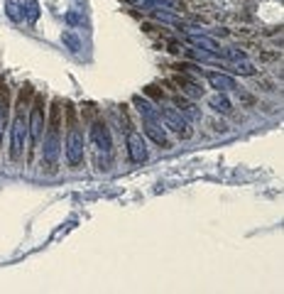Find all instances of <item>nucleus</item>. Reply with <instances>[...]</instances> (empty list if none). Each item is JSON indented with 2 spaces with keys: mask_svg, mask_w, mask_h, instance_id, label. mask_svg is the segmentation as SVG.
I'll return each instance as SVG.
<instances>
[{
  "mask_svg": "<svg viewBox=\"0 0 284 294\" xmlns=\"http://www.w3.org/2000/svg\"><path fill=\"white\" fill-rule=\"evenodd\" d=\"M132 103L137 105L140 115L145 118V120H150V123H162V120H160V110H157V108H155V105H152L147 98H142V96H135V98H132Z\"/></svg>",
  "mask_w": 284,
  "mask_h": 294,
  "instance_id": "nucleus-8",
  "label": "nucleus"
},
{
  "mask_svg": "<svg viewBox=\"0 0 284 294\" xmlns=\"http://www.w3.org/2000/svg\"><path fill=\"white\" fill-rule=\"evenodd\" d=\"M208 105H211L216 113H230V101H228L223 93H218V96H211V98H208Z\"/></svg>",
  "mask_w": 284,
  "mask_h": 294,
  "instance_id": "nucleus-13",
  "label": "nucleus"
},
{
  "mask_svg": "<svg viewBox=\"0 0 284 294\" xmlns=\"http://www.w3.org/2000/svg\"><path fill=\"white\" fill-rule=\"evenodd\" d=\"M127 150H130L132 162H137V165L147 162V145L140 132H127Z\"/></svg>",
  "mask_w": 284,
  "mask_h": 294,
  "instance_id": "nucleus-5",
  "label": "nucleus"
},
{
  "mask_svg": "<svg viewBox=\"0 0 284 294\" xmlns=\"http://www.w3.org/2000/svg\"><path fill=\"white\" fill-rule=\"evenodd\" d=\"M235 71H240V74H245V76H252L255 74V66L252 64H247L245 59H243V64H238V69Z\"/></svg>",
  "mask_w": 284,
  "mask_h": 294,
  "instance_id": "nucleus-22",
  "label": "nucleus"
},
{
  "mask_svg": "<svg viewBox=\"0 0 284 294\" xmlns=\"http://www.w3.org/2000/svg\"><path fill=\"white\" fill-rule=\"evenodd\" d=\"M66 162L71 167H79L83 162V135L79 127H71L66 135Z\"/></svg>",
  "mask_w": 284,
  "mask_h": 294,
  "instance_id": "nucleus-1",
  "label": "nucleus"
},
{
  "mask_svg": "<svg viewBox=\"0 0 284 294\" xmlns=\"http://www.w3.org/2000/svg\"><path fill=\"white\" fill-rule=\"evenodd\" d=\"M91 140H93V145L98 147V152H103L105 157H110L113 142H110V132H108V127H105L103 123H96V125L91 127Z\"/></svg>",
  "mask_w": 284,
  "mask_h": 294,
  "instance_id": "nucleus-6",
  "label": "nucleus"
},
{
  "mask_svg": "<svg viewBox=\"0 0 284 294\" xmlns=\"http://www.w3.org/2000/svg\"><path fill=\"white\" fill-rule=\"evenodd\" d=\"M61 42H64V44H66L74 54H79V52H81V40H79L74 32H69V30H66V32H61Z\"/></svg>",
  "mask_w": 284,
  "mask_h": 294,
  "instance_id": "nucleus-14",
  "label": "nucleus"
},
{
  "mask_svg": "<svg viewBox=\"0 0 284 294\" xmlns=\"http://www.w3.org/2000/svg\"><path fill=\"white\" fill-rule=\"evenodd\" d=\"M66 22H69L71 27H76V25H81L83 20H81V15H79V13H74V10H69V13H66Z\"/></svg>",
  "mask_w": 284,
  "mask_h": 294,
  "instance_id": "nucleus-21",
  "label": "nucleus"
},
{
  "mask_svg": "<svg viewBox=\"0 0 284 294\" xmlns=\"http://www.w3.org/2000/svg\"><path fill=\"white\" fill-rule=\"evenodd\" d=\"M162 127V123H150V120H145V132L157 142V145H162V147H167L169 145V140H167V135H164V130H160Z\"/></svg>",
  "mask_w": 284,
  "mask_h": 294,
  "instance_id": "nucleus-11",
  "label": "nucleus"
},
{
  "mask_svg": "<svg viewBox=\"0 0 284 294\" xmlns=\"http://www.w3.org/2000/svg\"><path fill=\"white\" fill-rule=\"evenodd\" d=\"M5 118H8V93L3 96V91H0V137H3V127H5Z\"/></svg>",
  "mask_w": 284,
  "mask_h": 294,
  "instance_id": "nucleus-17",
  "label": "nucleus"
},
{
  "mask_svg": "<svg viewBox=\"0 0 284 294\" xmlns=\"http://www.w3.org/2000/svg\"><path fill=\"white\" fill-rule=\"evenodd\" d=\"M59 147H61V140H59V130H57V120L52 123L47 137H44V155H42V162L47 167H54L57 160H59Z\"/></svg>",
  "mask_w": 284,
  "mask_h": 294,
  "instance_id": "nucleus-2",
  "label": "nucleus"
},
{
  "mask_svg": "<svg viewBox=\"0 0 284 294\" xmlns=\"http://www.w3.org/2000/svg\"><path fill=\"white\" fill-rule=\"evenodd\" d=\"M142 8H167V10H177V5L172 0H142Z\"/></svg>",
  "mask_w": 284,
  "mask_h": 294,
  "instance_id": "nucleus-16",
  "label": "nucleus"
},
{
  "mask_svg": "<svg viewBox=\"0 0 284 294\" xmlns=\"http://www.w3.org/2000/svg\"><path fill=\"white\" fill-rule=\"evenodd\" d=\"M179 113H184L189 120H199L201 118V110L194 103H184V101H179Z\"/></svg>",
  "mask_w": 284,
  "mask_h": 294,
  "instance_id": "nucleus-15",
  "label": "nucleus"
},
{
  "mask_svg": "<svg viewBox=\"0 0 284 294\" xmlns=\"http://www.w3.org/2000/svg\"><path fill=\"white\" fill-rule=\"evenodd\" d=\"M186 40H189V44H194L199 49H206V52H213V54L218 52V42L206 37V35H186Z\"/></svg>",
  "mask_w": 284,
  "mask_h": 294,
  "instance_id": "nucleus-10",
  "label": "nucleus"
},
{
  "mask_svg": "<svg viewBox=\"0 0 284 294\" xmlns=\"http://www.w3.org/2000/svg\"><path fill=\"white\" fill-rule=\"evenodd\" d=\"M179 81H182V86H184V91H186L189 96H201V93H203V88H199L194 81H186V79H179Z\"/></svg>",
  "mask_w": 284,
  "mask_h": 294,
  "instance_id": "nucleus-19",
  "label": "nucleus"
},
{
  "mask_svg": "<svg viewBox=\"0 0 284 294\" xmlns=\"http://www.w3.org/2000/svg\"><path fill=\"white\" fill-rule=\"evenodd\" d=\"M206 79H208V84H211L213 88H218L221 93H225V91H233V88H235V79H233V76H228V74L211 71V74H206Z\"/></svg>",
  "mask_w": 284,
  "mask_h": 294,
  "instance_id": "nucleus-9",
  "label": "nucleus"
},
{
  "mask_svg": "<svg viewBox=\"0 0 284 294\" xmlns=\"http://www.w3.org/2000/svg\"><path fill=\"white\" fill-rule=\"evenodd\" d=\"M155 18H157V20H164V22H177V18H172V15H167V13H160V10H155Z\"/></svg>",
  "mask_w": 284,
  "mask_h": 294,
  "instance_id": "nucleus-23",
  "label": "nucleus"
},
{
  "mask_svg": "<svg viewBox=\"0 0 284 294\" xmlns=\"http://www.w3.org/2000/svg\"><path fill=\"white\" fill-rule=\"evenodd\" d=\"M25 137H27V123H25V113L20 110L15 123H13V142H10V155L18 160L25 150Z\"/></svg>",
  "mask_w": 284,
  "mask_h": 294,
  "instance_id": "nucleus-4",
  "label": "nucleus"
},
{
  "mask_svg": "<svg viewBox=\"0 0 284 294\" xmlns=\"http://www.w3.org/2000/svg\"><path fill=\"white\" fill-rule=\"evenodd\" d=\"M160 120H162L169 130L179 132L182 137H191L189 123L182 118V113H179V110H174V108H160Z\"/></svg>",
  "mask_w": 284,
  "mask_h": 294,
  "instance_id": "nucleus-3",
  "label": "nucleus"
},
{
  "mask_svg": "<svg viewBox=\"0 0 284 294\" xmlns=\"http://www.w3.org/2000/svg\"><path fill=\"white\" fill-rule=\"evenodd\" d=\"M27 127H30V142L37 145L40 137H42V130H44V118H42V103H40V101L35 103V108H32V113H30Z\"/></svg>",
  "mask_w": 284,
  "mask_h": 294,
  "instance_id": "nucleus-7",
  "label": "nucleus"
},
{
  "mask_svg": "<svg viewBox=\"0 0 284 294\" xmlns=\"http://www.w3.org/2000/svg\"><path fill=\"white\" fill-rule=\"evenodd\" d=\"M5 15L13 20V22H22L25 18V5L20 0H5Z\"/></svg>",
  "mask_w": 284,
  "mask_h": 294,
  "instance_id": "nucleus-12",
  "label": "nucleus"
},
{
  "mask_svg": "<svg viewBox=\"0 0 284 294\" xmlns=\"http://www.w3.org/2000/svg\"><path fill=\"white\" fill-rule=\"evenodd\" d=\"M225 57H228V59H235V62H243L247 54H245L243 49H225Z\"/></svg>",
  "mask_w": 284,
  "mask_h": 294,
  "instance_id": "nucleus-20",
  "label": "nucleus"
},
{
  "mask_svg": "<svg viewBox=\"0 0 284 294\" xmlns=\"http://www.w3.org/2000/svg\"><path fill=\"white\" fill-rule=\"evenodd\" d=\"M37 18H40L37 0H27V20H30V22H37Z\"/></svg>",
  "mask_w": 284,
  "mask_h": 294,
  "instance_id": "nucleus-18",
  "label": "nucleus"
}]
</instances>
